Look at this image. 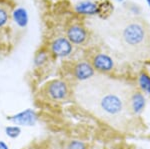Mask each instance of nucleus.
Segmentation results:
<instances>
[{
  "mask_svg": "<svg viewBox=\"0 0 150 149\" xmlns=\"http://www.w3.org/2000/svg\"><path fill=\"white\" fill-rule=\"evenodd\" d=\"M48 92L53 99H62L67 94V86L63 81H53L49 85Z\"/></svg>",
  "mask_w": 150,
  "mask_h": 149,
  "instance_id": "6",
  "label": "nucleus"
},
{
  "mask_svg": "<svg viewBox=\"0 0 150 149\" xmlns=\"http://www.w3.org/2000/svg\"><path fill=\"white\" fill-rule=\"evenodd\" d=\"M112 11H113V6L111 4V2L108 1V0L101 2L98 5L97 14H99L102 18H106L107 16H109Z\"/></svg>",
  "mask_w": 150,
  "mask_h": 149,
  "instance_id": "12",
  "label": "nucleus"
},
{
  "mask_svg": "<svg viewBox=\"0 0 150 149\" xmlns=\"http://www.w3.org/2000/svg\"><path fill=\"white\" fill-rule=\"evenodd\" d=\"M86 31L83 27L79 25H73L67 31V37L70 42L75 44H80L83 43L86 39Z\"/></svg>",
  "mask_w": 150,
  "mask_h": 149,
  "instance_id": "4",
  "label": "nucleus"
},
{
  "mask_svg": "<svg viewBox=\"0 0 150 149\" xmlns=\"http://www.w3.org/2000/svg\"><path fill=\"white\" fill-rule=\"evenodd\" d=\"M144 37L145 32L143 27L137 23L129 24L123 31V38L125 42L132 46L140 44L144 40Z\"/></svg>",
  "mask_w": 150,
  "mask_h": 149,
  "instance_id": "1",
  "label": "nucleus"
},
{
  "mask_svg": "<svg viewBox=\"0 0 150 149\" xmlns=\"http://www.w3.org/2000/svg\"><path fill=\"white\" fill-rule=\"evenodd\" d=\"M100 106L106 113L114 115L122 110V101L117 95L107 94L101 99Z\"/></svg>",
  "mask_w": 150,
  "mask_h": 149,
  "instance_id": "2",
  "label": "nucleus"
},
{
  "mask_svg": "<svg viewBox=\"0 0 150 149\" xmlns=\"http://www.w3.org/2000/svg\"><path fill=\"white\" fill-rule=\"evenodd\" d=\"M36 114L34 111L30 109H27L25 111L21 112L17 115L13 117L11 120L16 124H19V125H27V126H31L36 122Z\"/></svg>",
  "mask_w": 150,
  "mask_h": 149,
  "instance_id": "5",
  "label": "nucleus"
},
{
  "mask_svg": "<svg viewBox=\"0 0 150 149\" xmlns=\"http://www.w3.org/2000/svg\"><path fill=\"white\" fill-rule=\"evenodd\" d=\"M93 65L99 71H110L113 68V60L106 54H98L94 57Z\"/></svg>",
  "mask_w": 150,
  "mask_h": 149,
  "instance_id": "7",
  "label": "nucleus"
},
{
  "mask_svg": "<svg viewBox=\"0 0 150 149\" xmlns=\"http://www.w3.org/2000/svg\"><path fill=\"white\" fill-rule=\"evenodd\" d=\"M131 107L134 113H140L145 107V98L142 93H134L131 97Z\"/></svg>",
  "mask_w": 150,
  "mask_h": 149,
  "instance_id": "10",
  "label": "nucleus"
},
{
  "mask_svg": "<svg viewBox=\"0 0 150 149\" xmlns=\"http://www.w3.org/2000/svg\"><path fill=\"white\" fill-rule=\"evenodd\" d=\"M13 17L19 26H25L28 22V15L26 13V10H24L23 8L16 9L13 13Z\"/></svg>",
  "mask_w": 150,
  "mask_h": 149,
  "instance_id": "11",
  "label": "nucleus"
},
{
  "mask_svg": "<svg viewBox=\"0 0 150 149\" xmlns=\"http://www.w3.org/2000/svg\"><path fill=\"white\" fill-rule=\"evenodd\" d=\"M146 2L148 3V5H149V7H150V0H146Z\"/></svg>",
  "mask_w": 150,
  "mask_h": 149,
  "instance_id": "18",
  "label": "nucleus"
},
{
  "mask_svg": "<svg viewBox=\"0 0 150 149\" xmlns=\"http://www.w3.org/2000/svg\"><path fill=\"white\" fill-rule=\"evenodd\" d=\"M139 85L144 92L150 94V76L146 73H141L138 79Z\"/></svg>",
  "mask_w": 150,
  "mask_h": 149,
  "instance_id": "13",
  "label": "nucleus"
},
{
  "mask_svg": "<svg viewBox=\"0 0 150 149\" xmlns=\"http://www.w3.org/2000/svg\"><path fill=\"white\" fill-rule=\"evenodd\" d=\"M98 4L94 3L91 1H83L78 3L75 6V10L80 14H85V15H94L97 14Z\"/></svg>",
  "mask_w": 150,
  "mask_h": 149,
  "instance_id": "9",
  "label": "nucleus"
},
{
  "mask_svg": "<svg viewBox=\"0 0 150 149\" xmlns=\"http://www.w3.org/2000/svg\"><path fill=\"white\" fill-rule=\"evenodd\" d=\"M52 52L56 56L64 57L70 54L72 50V45L68 39L63 37L57 38L52 43Z\"/></svg>",
  "mask_w": 150,
  "mask_h": 149,
  "instance_id": "3",
  "label": "nucleus"
},
{
  "mask_svg": "<svg viewBox=\"0 0 150 149\" xmlns=\"http://www.w3.org/2000/svg\"><path fill=\"white\" fill-rule=\"evenodd\" d=\"M0 149H8V147H7V145L5 143L0 141Z\"/></svg>",
  "mask_w": 150,
  "mask_h": 149,
  "instance_id": "17",
  "label": "nucleus"
},
{
  "mask_svg": "<svg viewBox=\"0 0 150 149\" xmlns=\"http://www.w3.org/2000/svg\"><path fill=\"white\" fill-rule=\"evenodd\" d=\"M7 20H8V14H7L6 10L0 8V27L3 26L7 22Z\"/></svg>",
  "mask_w": 150,
  "mask_h": 149,
  "instance_id": "16",
  "label": "nucleus"
},
{
  "mask_svg": "<svg viewBox=\"0 0 150 149\" xmlns=\"http://www.w3.org/2000/svg\"><path fill=\"white\" fill-rule=\"evenodd\" d=\"M69 149H86V146L85 144L83 142H81V141H72V142H70L69 144Z\"/></svg>",
  "mask_w": 150,
  "mask_h": 149,
  "instance_id": "15",
  "label": "nucleus"
},
{
  "mask_svg": "<svg viewBox=\"0 0 150 149\" xmlns=\"http://www.w3.org/2000/svg\"><path fill=\"white\" fill-rule=\"evenodd\" d=\"M74 74L76 78L79 79V80H86L94 74V69L89 63L81 62V63L77 64L76 67H75Z\"/></svg>",
  "mask_w": 150,
  "mask_h": 149,
  "instance_id": "8",
  "label": "nucleus"
},
{
  "mask_svg": "<svg viewBox=\"0 0 150 149\" xmlns=\"http://www.w3.org/2000/svg\"><path fill=\"white\" fill-rule=\"evenodd\" d=\"M6 134L10 137H16V136L19 135L20 133V129L19 127H16V126H10V127H7L6 128Z\"/></svg>",
  "mask_w": 150,
  "mask_h": 149,
  "instance_id": "14",
  "label": "nucleus"
},
{
  "mask_svg": "<svg viewBox=\"0 0 150 149\" xmlns=\"http://www.w3.org/2000/svg\"><path fill=\"white\" fill-rule=\"evenodd\" d=\"M117 1H119V2H121V1H123V0H117Z\"/></svg>",
  "mask_w": 150,
  "mask_h": 149,
  "instance_id": "19",
  "label": "nucleus"
}]
</instances>
